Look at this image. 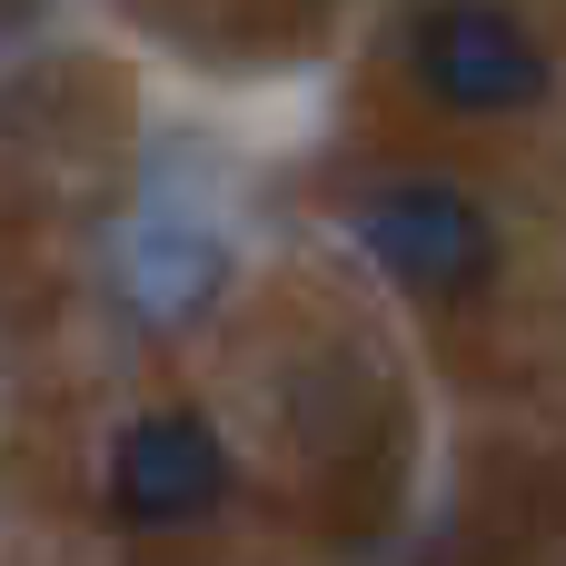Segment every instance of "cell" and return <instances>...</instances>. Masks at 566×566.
Listing matches in <instances>:
<instances>
[{
	"label": "cell",
	"mask_w": 566,
	"mask_h": 566,
	"mask_svg": "<svg viewBox=\"0 0 566 566\" xmlns=\"http://www.w3.org/2000/svg\"><path fill=\"white\" fill-rule=\"evenodd\" d=\"M408 50H418V90L468 119H507L547 90V50L507 0H438V10H418Z\"/></svg>",
	"instance_id": "cell-1"
},
{
	"label": "cell",
	"mask_w": 566,
	"mask_h": 566,
	"mask_svg": "<svg viewBox=\"0 0 566 566\" xmlns=\"http://www.w3.org/2000/svg\"><path fill=\"white\" fill-rule=\"evenodd\" d=\"M358 239H368V259H378L398 289H428V298L478 289V279L497 269L488 209H478L468 189H448V179H388V189H368V199H358Z\"/></svg>",
	"instance_id": "cell-2"
},
{
	"label": "cell",
	"mask_w": 566,
	"mask_h": 566,
	"mask_svg": "<svg viewBox=\"0 0 566 566\" xmlns=\"http://www.w3.org/2000/svg\"><path fill=\"white\" fill-rule=\"evenodd\" d=\"M219 488H229V458H219L209 418H189V408L139 418L109 458V507L129 527H189V517L219 507Z\"/></svg>",
	"instance_id": "cell-3"
}]
</instances>
